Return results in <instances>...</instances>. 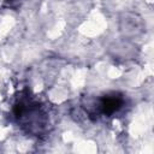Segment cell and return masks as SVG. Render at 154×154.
Returning a JSON list of instances; mask_svg holds the SVG:
<instances>
[{
    "instance_id": "cell-1",
    "label": "cell",
    "mask_w": 154,
    "mask_h": 154,
    "mask_svg": "<svg viewBox=\"0 0 154 154\" xmlns=\"http://www.w3.org/2000/svg\"><path fill=\"white\" fill-rule=\"evenodd\" d=\"M123 105V97L118 94H109L101 99L100 101V108L101 112L105 114H112L116 111H118Z\"/></svg>"
}]
</instances>
